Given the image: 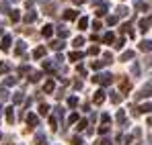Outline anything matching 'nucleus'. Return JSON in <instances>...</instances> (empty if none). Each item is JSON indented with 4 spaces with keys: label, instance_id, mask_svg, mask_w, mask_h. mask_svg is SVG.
I'll list each match as a JSON object with an SVG mask.
<instances>
[{
    "label": "nucleus",
    "instance_id": "obj_1",
    "mask_svg": "<svg viewBox=\"0 0 152 145\" xmlns=\"http://www.w3.org/2000/svg\"><path fill=\"white\" fill-rule=\"evenodd\" d=\"M93 80L99 82V84H103V86H109V84L113 82V76H111V74H101V76H95Z\"/></svg>",
    "mask_w": 152,
    "mask_h": 145
},
{
    "label": "nucleus",
    "instance_id": "obj_2",
    "mask_svg": "<svg viewBox=\"0 0 152 145\" xmlns=\"http://www.w3.org/2000/svg\"><path fill=\"white\" fill-rule=\"evenodd\" d=\"M27 123H29V127H39V119H37V115H33V113L27 115Z\"/></svg>",
    "mask_w": 152,
    "mask_h": 145
},
{
    "label": "nucleus",
    "instance_id": "obj_3",
    "mask_svg": "<svg viewBox=\"0 0 152 145\" xmlns=\"http://www.w3.org/2000/svg\"><path fill=\"white\" fill-rule=\"evenodd\" d=\"M150 92H152V84H146L142 90H140V94H138V98H146V96H150Z\"/></svg>",
    "mask_w": 152,
    "mask_h": 145
},
{
    "label": "nucleus",
    "instance_id": "obj_4",
    "mask_svg": "<svg viewBox=\"0 0 152 145\" xmlns=\"http://www.w3.org/2000/svg\"><path fill=\"white\" fill-rule=\"evenodd\" d=\"M35 145H48V137H45L43 133H37V137H35Z\"/></svg>",
    "mask_w": 152,
    "mask_h": 145
},
{
    "label": "nucleus",
    "instance_id": "obj_5",
    "mask_svg": "<svg viewBox=\"0 0 152 145\" xmlns=\"http://www.w3.org/2000/svg\"><path fill=\"white\" fill-rule=\"evenodd\" d=\"M103 100H105V92L103 90H97L95 92V104H101Z\"/></svg>",
    "mask_w": 152,
    "mask_h": 145
},
{
    "label": "nucleus",
    "instance_id": "obj_6",
    "mask_svg": "<svg viewBox=\"0 0 152 145\" xmlns=\"http://www.w3.org/2000/svg\"><path fill=\"white\" fill-rule=\"evenodd\" d=\"M10 41H12V39H10V35H6V37L2 39V45H0V47L4 49V51H8V47H10Z\"/></svg>",
    "mask_w": 152,
    "mask_h": 145
},
{
    "label": "nucleus",
    "instance_id": "obj_7",
    "mask_svg": "<svg viewBox=\"0 0 152 145\" xmlns=\"http://www.w3.org/2000/svg\"><path fill=\"white\" fill-rule=\"evenodd\" d=\"M43 55H45V47H37L33 51V57H35V59H39V57H43Z\"/></svg>",
    "mask_w": 152,
    "mask_h": 145
},
{
    "label": "nucleus",
    "instance_id": "obj_8",
    "mask_svg": "<svg viewBox=\"0 0 152 145\" xmlns=\"http://www.w3.org/2000/svg\"><path fill=\"white\" fill-rule=\"evenodd\" d=\"M82 57H84V53H80V51L70 53V61H78V59H82Z\"/></svg>",
    "mask_w": 152,
    "mask_h": 145
},
{
    "label": "nucleus",
    "instance_id": "obj_9",
    "mask_svg": "<svg viewBox=\"0 0 152 145\" xmlns=\"http://www.w3.org/2000/svg\"><path fill=\"white\" fill-rule=\"evenodd\" d=\"M41 33H43V37H51V33H53V27H51V25H45Z\"/></svg>",
    "mask_w": 152,
    "mask_h": 145
},
{
    "label": "nucleus",
    "instance_id": "obj_10",
    "mask_svg": "<svg viewBox=\"0 0 152 145\" xmlns=\"http://www.w3.org/2000/svg\"><path fill=\"white\" fill-rule=\"evenodd\" d=\"M23 100H25V96H23V92H17V94H15V98H12V102H15V104H21Z\"/></svg>",
    "mask_w": 152,
    "mask_h": 145
},
{
    "label": "nucleus",
    "instance_id": "obj_11",
    "mask_svg": "<svg viewBox=\"0 0 152 145\" xmlns=\"http://www.w3.org/2000/svg\"><path fill=\"white\" fill-rule=\"evenodd\" d=\"M129 88H132L129 80H121V92H129Z\"/></svg>",
    "mask_w": 152,
    "mask_h": 145
},
{
    "label": "nucleus",
    "instance_id": "obj_12",
    "mask_svg": "<svg viewBox=\"0 0 152 145\" xmlns=\"http://www.w3.org/2000/svg\"><path fill=\"white\" fill-rule=\"evenodd\" d=\"M50 47H51V49H56V51H60V49L64 47V43H62V41H51Z\"/></svg>",
    "mask_w": 152,
    "mask_h": 145
},
{
    "label": "nucleus",
    "instance_id": "obj_13",
    "mask_svg": "<svg viewBox=\"0 0 152 145\" xmlns=\"http://www.w3.org/2000/svg\"><path fill=\"white\" fill-rule=\"evenodd\" d=\"M140 49H142V51H150L152 43H150V41H142V43H140Z\"/></svg>",
    "mask_w": 152,
    "mask_h": 145
},
{
    "label": "nucleus",
    "instance_id": "obj_14",
    "mask_svg": "<svg viewBox=\"0 0 152 145\" xmlns=\"http://www.w3.org/2000/svg\"><path fill=\"white\" fill-rule=\"evenodd\" d=\"M64 19H68V21H74V19H76V12H74V10H66V12H64Z\"/></svg>",
    "mask_w": 152,
    "mask_h": 145
},
{
    "label": "nucleus",
    "instance_id": "obj_15",
    "mask_svg": "<svg viewBox=\"0 0 152 145\" xmlns=\"http://www.w3.org/2000/svg\"><path fill=\"white\" fill-rule=\"evenodd\" d=\"M23 51H25V43H23V41H19V43H17V49H15V53H17V55H21Z\"/></svg>",
    "mask_w": 152,
    "mask_h": 145
},
{
    "label": "nucleus",
    "instance_id": "obj_16",
    "mask_svg": "<svg viewBox=\"0 0 152 145\" xmlns=\"http://www.w3.org/2000/svg\"><path fill=\"white\" fill-rule=\"evenodd\" d=\"M138 110H140V113H152V104L150 102H148V104H142Z\"/></svg>",
    "mask_w": 152,
    "mask_h": 145
},
{
    "label": "nucleus",
    "instance_id": "obj_17",
    "mask_svg": "<svg viewBox=\"0 0 152 145\" xmlns=\"http://www.w3.org/2000/svg\"><path fill=\"white\" fill-rule=\"evenodd\" d=\"M43 90H45V92H53V80H48V82H45Z\"/></svg>",
    "mask_w": 152,
    "mask_h": 145
},
{
    "label": "nucleus",
    "instance_id": "obj_18",
    "mask_svg": "<svg viewBox=\"0 0 152 145\" xmlns=\"http://www.w3.org/2000/svg\"><path fill=\"white\" fill-rule=\"evenodd\" d=\"M48 113H50V106H48V104H39V115H43V117H45Z\"/></svg>",
    "mask_w": 152,
    "mask_h": 145
},
{
    "label": "nucleus",
    "instance_id": "obj_19",
    "mask_svg": "<svg viewBox=\"0 0 152 145\" xmlns=\"http://www.w3.org/2000/svg\"><path fill=\"white\" fill-rule=\"evenodd\" d=\"M6 121L12 123L15 121V115H12V108H6Z\"/></svg>",
    "mask_w": 152,
    "mask_h": 145
},
{
    "label": "nucleus",
    "instance_id": "obj_20",
    "mask_svg": "<svg viewBox=\"0 0 152 145\" xmlns=\"http://www.w3.org/2000/svg\"><path fill=\"white\" fill-rule=\"evenodd\" d=\"M43 70H48V72H51V70H53V63H51L50 59H45V61H43Z\"/></svg>",
    "mask_w": 152,
    "mask_h": 145
},
{
    "label": "nucleus",
    "instance_id": "obj_21",
    "mask_svg": "<svg viewBox=\"0 0 152 145\" xmlns=\"http://www.w3.org/2000/svg\"><path fill=\"white\" fill-rule=\"evenodd\" d=\"M17 84V78H6L4 80V86H15Z\"/></svg>",
    "mask_w": 152,
    "mask_h": 145
},
{
    "label": "nucleus",
    "instance_id": "obj_22",
    "mask_svg": "<svg viewBox=\"0 0 152 145\" xmlns=\"http://www.w3.org/2000/svg\"><path fill=\"white\" fill-rule=\"evenodd\" d=\"M41 78V72H31V82H37Z\"/></svg>",
    "mask_w": 152,
    "mask_h": 145
},
{
    "label": "nucleus",
    "instance_id": "obj_23",
    "mask_svg": "<svg viewBox=\"0 0 152 145\" xmlns=\"http://www.w3.org/2000/svg\"><path fill=\"white\" fill-rule=\"evenodd\" d=\"M58 35H60V37L64 39V37H68V31H66L64 27H60V29H58Z\"/></svg>",
    "mask_w": 152,
    "mask_h": 145
},
{
    "label": "nucleus",
    "instance_id": "obj_24",
    "mask_svg": "<svg viewBox=\"0 0 152 145\" xmlns=\"http://www.w3.org/2000/svg\"><path fill=\"white\" fill-rule=\"evenodd\" d=\"M35 17H37L35 12H29V14L25 17V21H27V23H33V21H35Z\"/></svg>",
    "mask_w": 152,
    "mask_h": 145
},
{
    "label": "nucleus",
    "instance_id": "obj_25",
    "mask_svg": "<svg viewBox=\"0 0 152 145\" xmlns=\"http://www.w3.org/2000/svg\"><path fill=\"white\" fill-rule=\"evenodd\" d=\"M86 127H88V123H86V121H80V123H78V127H76V129H78V131H84Z\"/></svg>",
    "mask_w": 152,
    "mask_h": 145
},
{
    "label": "nucleus",
    "instance_id": "obj_26",
    "mask_svg": "<svg viewBox=\"0 0 152 145\" xmlns=\"http://www.w3.org/2000/svg\"><path fill=\"white\" fill-rule=\"evenodd\" d=\"M8 70H10V66H8V63H0V74H6Z\"/></svg>",
    "mask_w": 152,
    "mask_h": 145
},
{
    "label": "nucleus",
    "instance_id": "obj_27",
    "mask_svg": "<svg viewBox=\"0 0 152 145\" xmlns=\"http://www.w3.org/2000/svg\"><path fill=\"white\" fill-rule=\"evenodd\" d=\"M134 57V51H126L124 53V57H121V61H126V59H132Z\"/></svg>",
    "mask_w": 152,
    "mask_h": 145
},
{
    "label": "nucleus",
    "instance_id": "obj_28",
    "mask_svg": "<svg viewBox=\"0 0 152 145\" xmlns=\"http://www.w3.org/2000/svg\"><path fill=\"white\" fill-rule=\"evenodd\" d=\"M10 19H12V23H17L19 21V10H12L10 12Z\"/></svg>",
    "mask_w": 152,
    "mask_h": 145
},
{
    "label": "nucleus",
    "instance_id": "obj_29",
    "mask_svg": "<svg viewBox=\"0 0 152 145\" xmlns=\"http://www.w3.org/2000/svg\"><path fill=\"white\" fill-rule=\"evenodd\" d=\"M68 104H70V106H76V104H78V98H76V96H70V98H68Z\"/></svg>",
    "mask_w": 152,
    "mask_h": 145
},
{
    "label": "nucleus",
    "instance_id": "obj_30",
    "mask_svg": "<svg viewBox=\"0 0 152 145\" xmlns=\"http://www.w3.org/2000/svg\"><path fill=\"white\" fill-rule=\"evenodd\" d=\"M76 121H78V115H76V113H72V115L68 117V123H76Z\"/></svg>",
    "mask_w": 152,
    "mask_h": 145
},
{
    "label": "nucleus",
    "instance_id": "obj_31",
    "mask_svg": "<svg viewBox=\"0 0 152 145\" xmlns=\"http://www.w3.org/2000/svg\"><path fill=\"white\" fill-rule=\"evenodd\" d=\"M105 43H113V35H111V33L105 35Z\"/></svg>",
    "mask_w": 152,
    "mask_h": 145
},
{
    "label": "nucleus",
    "instance_id": "obj_32",
    "mask_svg": "<svg viewBox=\"0 0 152 145\" xmlns=\"http://www.w3.org/2000/svg\"><path fill=\"white\" fill-rule=\"evenodd\" d=\"M72 145H82V139L80 137H72Z\"/></svg>",
    "mask_w": 152,
    "mask_h": 145
},
{
    "label": "nucleus",
    "instance_id": "obj_33",
    "mask_svg": "<svg viewBox=\"0 0 152 145\" xmlns=\"http://www.w3.org/2000/svg\"><path fill=\"white\" fill-rule=\"evenodd\" d=\"M82 43H84V39H82V37H78V39H74V45H76V47H80Z\"/></svg>",
    "mask_w": 152,
    "mask_h": 145
},
{
    "label": "nucleus",
    "instance_id": "obj_34",
    "mask_svg": "<svg viewBox=\"0 0 152 145\" xmlns=\"http://www.w3.org/2000/svg\"><path fill=\"white\" fill-rule=\"evenodd\" d=\"M103 63H105V61H95V63H93V68H95V70H101Z\"/></svg>",
    "mask_w": 152,
    "mask_h": 145
},
{
    "label": "nucleus",
    "instance_id": "obj_35",
    "mask_svg": "<svg viewBox=\"0 0 152 145\" xmlns=\"http://www.w3.org/2000/svg\"><path fill=\"white\" fill-rule=\"evenodd\" d=\"M88 53H91V55H97V53H99V47H91V49H88Z\"/></svg>",
    "mask_w": 152,
    "mask_h": 145
},
{
    "label": "nucleus",
    "instance_id": "obj_36",
    "mask_svg": "<svg viewBox=\"0 0 152 145\" xmlns=\"http://www.w3.org/2000/svg\"><path fill=\"white\" fill-rule=\"evenodd\" d=\"M78 25H80V29H84V27L88 25V21H86V19H80V23H78Z\"/></svg>",
    "mask_w": 152,
    "mask_h": 145
}]
</instances>
